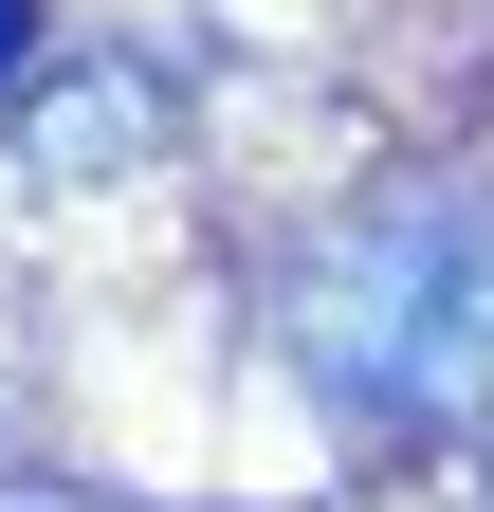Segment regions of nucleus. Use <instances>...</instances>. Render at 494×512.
I'll return each instance as SVG.
<instances>
[{"instance_id": "1", "label": "nucleus", "mask_w": 494, "mask_h": 512, "mask_svg": "<svg viewBox=\"0 0 494 512\" xmlns=\"http://www.w3.org/2000/svg\"><path fill=\"white\" fill-rule=\"evenodd\" d=\"M275 348L293 384L385 439V458H440L494 421V202L421 183V202H348L275 256Z\"/></svg>"}, {"instance_id": "2", "label": "nucleus", "mask_w": 494, "mask_h": 512, "mask_svg": "<svg viewBox=\"0 0 494 512\" xmlns=\"http://www.w3.org/2000/svg\"><path fill=\"white\" fill-rule=\"evenodd\" d=\"M19 55H37V0H0V92H19Z\"/></svg>"}]
</instances>
